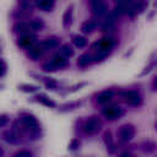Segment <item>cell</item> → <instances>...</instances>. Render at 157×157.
<instances>
[{"label":"cell","instance_id":"cell-1","mask_svg":"<svg viewBox=\"0 0 157 157\" xmlns=\"http://www.w3.org/2000/svg\"><path fill=\"white\" fill-rule=\"evenodd\" d=\"M102 128V121L98 117L93 115V117H90L85 124H83V131L88 135H94L97 134Z\"/></svg>","mask_w":157,"mask_h":157},{"label":"cell","instance_id":"cell-2","mask_svg":"<svg viewBox=\"0 0 157 157\" xmlns=\"http://www.w3.org/2000/svg\"><path fill=\"white\" fill-rule=\"evenodd\" d=\"M102 114L105 119L108 120H117L119 118H121L124 115V109L120 108L119 105L117 104H113V105H107L103 108L102 110Z\"/></svg>","mask_w":157,"mask_h":157},{"label":"cell","instance_id":"cell-3","mask_svg":"<svg viewBox=\"0 0 157 157\" xmlns=\"http://www.w3.org/2000/svg\"><path fill=\"white\" fill-rule=\"evenodd\" d=\"M135 132H136V130L132 124H124L118 130V137L121 142H129L134 139Z\"/></svg>","mask_w":157,"mask_h":157},{"label":"cell","instance_id":"cell-4","mask_svg":"<svg viewBox=\"0 0 157 157\" xmlns=\"http://www.w3.org/2000/svg\"><path fill=\"white\" fill-rule=\"evenodd\" d=\"M128 104L130 105H140L142 102V97L141 94L136 91V90H128V91H123L119 93Z\"/></svg>","mask_w":157,"mask_h":157},{"label":"cell","instance_id":"cell-5","mask_svg":"<svg viewBox=\"0 0 157 157\" xmlns=\"http://www.w3.org/2000/svg\"><path fill=\"white\" fill-rule=\"evenodd\" d=\"M115 39L113 37H103L102 39H99L98 42H96L92 45V49L98 50V49H113V47L115 45Z\"/></svg>","mask_w":157,"mask_h":157},{"label":"cell","instance_id":"cell-6","mask_svg":"<svg viewBox=\"0 0 157 157\" xmlns=\"http://www.w3.org/2000/svg\"><path fill=\"white\" fill-rule=\"evenodd\" d=\"M36 42V36L31 32H26V33H22L20 34L18 37V40H17V44L22 48H29L31 45H33Z\"/></svg>","mask_w":157,"mask_h":157},{"label":"cell","instance_id":"cell-7","mask_svg":"<svg viewBox=\"0 0 157 157\" xmlns=\"http://www.w3.org/2000/svg\"><path fill=\"white\" fill-rule=\"evenodd\" d=\"M91 9H92V12L94 16L99 17V16H103L107 13L108 9H107V5L103 0H92V4H91Z\"/></svg>","mask_w":157,"mask_h":157},{"label":"cell","instance_id":"cell-8","mask_svg":"<svg viewBox=\"0 0 157 157\" xmlns=\"http://www.w3.org/2000/svg\"><path fill=\"white\" fill-rule=\"evenodd\" d=\"M82 104H83V101H71V102H66V103L61 104L58 108V110L60 113H66V112H71V110L80 108Z\"/></svg>","mask_w":157,"mask_h":157},{"label":"cell","instance_id":"cell-9","mask_svg":"<svg viewBox=\"0 0 157 157\" xmlns=\"http://www.w3.org/2000/svg\"><path fill=\"white\" fill-rule=\"evenodd\" d=\"M60 44V39L58 37H48L47 39H44L43 42L39 43V45L42 47L43 50H48V49H54L56 47H59Z\"/></svg>","mask_w":157,"mask_h":157},{"label":"cell","instance_id":"cell-10","mask_svg":"<svg viewBox=\"0 0 157 157\" xmlns=\"http://www.w3.org/2000/svg\"><path fill=\"white\" fill-rule=\"evenodd\" d=\"M72 15H74V5H70L66 7L64 15H63V26L65 29H69L72 23Z\"/></svg>","mask_w":157,"mask_h":157},{"label":"cell","instance_id":"cell-11","mask_svg":"<svg viewBox=\"0 0 157 157\" xmlns=\"http://www.w3.org/2000/svg\"><path fill=\"white\" fill-rule=\"evenodd\" d=\"M43 53H44V50L42 49V47L38 44V45H31L29 48H28V56H29V59L31 60H33V61H37V60H39L40 58H42V55H43Z\"/></svg>","mask_w":157,"mask_h":157},{"label":"cell","instance_id":"cell-12","mask_svg":"<svg viewBox=\"0 0 157 157\" xmlns=\"http://www.w3.org/2000/svg\"><path fill=\"white\" fill-rule=\"evenodd\" d=\"M34 101L40 103V104H43V105H45V107H48V108H55L56 107L55 102L52 98H49L47 94H44V93H38L37 96H34Z\"/></svg>","mask_w":157,"mask_h":157},{"label":"cell","instance_id":"cell-13","mask_svg":"<svg viewBox=\"0 0 157 157\" xmlns=\"http://www.w3.org/2000/svg\"><path fill=\"white\" fill-rule=\"evenodd\" d=\"M98 27V21L97 20H94V18H92V20H87V21H85V22H82V25H81V32L82 33H92L96 28Z\"/></svg>","mask_w":157,"mask_h":157},{"label":"cell","instance_id":"cell-14","mask_svg":"<svg viewBox=\"0 0 157 157\" xmlns=\"http://www.w3.org/2000/svg\"><path fill=\"white\" fill-rule=\"evenodd\" d=\"M103 141H104V145L107 147V151L112 155L114 153L115 151V144L113 141V137H112V132L110 131H105L104 135H103Z\"/></svg>","mask_w":157,"mask_h":157},{"label":"cell","instance_id":"cell-15","mask_svg":"<svg viewBox=\"0 0 157 157\" xmlns=\"http://www.w3.org/2000/svg\"><path fill=\"white\" fill-rule=\"evenodd\" d=\"M113 91L112 90H104L97 96V102L99 104H107L112 98H113Z\"/></svg>","mask_w":157,"mask_h":157},{"label":"cell","instance_id":"cell-16","mask_svg":"<svg viewBox=\"0 0 157 157\" xmlns=\"http://www.w3.org/2000/svg\"><path fill=\"white\" fill-rule=\"evenodd\" d=\"M92 63H93L92 55L88 54V53L81 54V55L78 56V59H77V65H78L80 67H86V66H88V65L92 64Z\"/></svg>","mask_w":157,"mask_h":157},{"label":"cell","instance_id":"cell-17","mask_svg":"<svg viewBox=\"0 0 157 157\" xmlns=\"http://www.w3.org/2000/svg\"><path fill=\"white\" fill-rule=\"evenodd\" d=\"M50 61L56 66V69H61V67H65L67 65V58H65L64 55H61L59 53L56 55H54V58Z\"/></svg>","mask_w":157,"mask_h":157},{"label":"cell","instance_id":"cell-18","mask_svg":"<svg viewBox=\"0 0 157 157\" xmlns=\"http://www.w3.org/2000/svg\"><path fill=\"white\" fill-rule=\"evenodd\" d=\"M2 137H4V140H5L6 142L12 144V145H15V144L18 142V135L15 132L13 129H12V130H7V131H5V132L2 134Z\"/></svg>","mask_w":157,"mask_h":157},{"label":"cell","instance_id":"cell-19","mask_svg":"<svg viewBox=\"0 0 157 157\" xmlns=\"http://www.w3.org/2000/svg\"><path fill=\"white\" fill-rule=\"evenodd\" d=\"M140 147H141V150H142L145 153H152V152H155V150H156V144H155L153 141H151V140H146V141L141 142Z\"/></svg>","mask_w":157,"mask_h":157},{"label":"cell","instance_id":"cell-20","mask_svg":"<svg viewBox=\"0 0 157 157\" xmlns=\"http://www.w3.org/2000/svg\"><path fill=\"white\" fill-rule=\"evenodd\" d=\"M37 6L43 11H50L54 6V0H37Z\"/></svg>","mask_w":157,"mask_h":157},{"label":"cell","instance_id":"cell-21","mask_svg":"<svg viewBox=\"0 0 157 157\" xmlns=\"http://www.w3.org/2000/svg\"><path fill=\"white\" fill-rule=\"evenodd\" d=\"M13 31L22 34V33H26V32H29V25L27 22H23V21H20L17 22L15 26H13Z\"/></svg>","mask_w":157,"mask_h":157},{"label":"cell","instance_id":"cell-22","mask_svg":"<svg viewBox=\"0 0 157 157\" xmlns=\"http://www.w3.org/2000/svg\"><path fill=\"white\" fill-rule=\"evenodd\" d=\"M17 88L22 92H26V93H33V92H37L39 90L38 86L36 85H28V83H21L17 86Z\"/></svg>","mask_w":157,"mask_h":157},{"label":"cell","instance_id":"cell-23","mask_svg":"<svg viewBox=\"0 0 157 157\" xmlns=\"http://www.w3.org/2000/svg\"><path fill=\"white\" fill-rule=\"evenodd\" d=\"M28 25L32 31H40L44 27V22L42 18H33L31 22H28Z\"/></svg>","mask_w":157,"mask_h":157},{"label":"cell","instance_id":"cell-24","mask_svg":"<svg viewBox=\"0 0 157 157\" xmlns=\"http://www.w3.org/2000/svg\"><path fill=\"white\" fill-rule=\"evenodd\" d=\"M47 87V90H50V91H55L58 88V82L54 80V78H50V77H40Z\"/></svg>","mask_w":157,"mask_h":157},{"label":"cell","instance_id":"cell-25","mask_svg":"<svg viewBox=\"0 0 157 157\" xmlns=\"http://www.w3.org/2000/svg\"><path fill=\"white\" fill-rule=\"evenodd\" d=\"M59 54L64 55L65 58H70V56L74 55V49L71 48V45H69V44H64V45L60 48Z\"/></svg>","mask_w":157,"mask_h":157},{"label":"cell","instance_id":"cell-26","mask_svg":"<svg viewBox=\"0 0 157 157\" xmlns=\"http://www.w3.org/2000/svg\"><path fill=\"white\" fill-rule=\"evenodd\" d=\"M72 42H74V44H75L76 47H78V48H83V47L87 44L86 38H85L83 36H78V34H76V36L72 37Z\"/></svg>","mask_w":157,"mask_h":157},{"label":"cell","instance_id":"cell-27","mask_svg":"<svg viewBox=\"0 0 157 157\" xmlns=\"http://www.w3.org/2000/svg\"><path fill=\"white\" fill-rule=\"evenodd\" d=\"M155 66H156V59H155V55L152 56V60L145 66V69L141 71V74L139 75V76H145V75H147L148 72H151L153 69H155Z\"/></svg>","mask_w":157,"mask_h":157},{"label":"cell","instance_id":"cell-28","mask_svg":"<svg viewBox=\"0 0 157 157\" xmlns=\"http://www.w3.org/2000/svg\"><path fill=\"white\" fill-rule=\"evenodd\" d=\"M42 70L44 71V72H54V71H56L58 69H56V66L52 63V61H49V63H45V64H43V66H42Z\"/></svg>","mask_w":157,"mask_h":157},{"label":"cell","instance_id":"cell-29","mask_svg":"<svg viewBox=\"0 0 157 157\" xmlns=\"http://www.w3.org/2000/svg\"><path fill=\"white\" fill-rule=\"evenodd\" d=\"M86 85H87V82H80V83H77V85H74L72 87L67 88L65 93H72V92H76V91H78V90H81L82 87H85Z\"/></svg>","mask_w":157,"mask_h":157},{"label":"cell","instance_id":"cell-30","mask_svg":"<svg viewBox=\"0 0 157 157\" xmlns=\"http://www.w3.org/2000/svg\"><path fill=\"white\" fill-rule=\"evenodd\" d=\"M80 145H81V142H80L78 139H72L69 144V150L70 151H76V150L80 148Z\"/></svg>","mask_w":157,"mask_h":157},{"label":"cell","instance_id":"cell-31","mask_svg":"<svg viewBox=\"0 0 157 157\" xmlns=\"http://www.w3.org/2000/svg\"><path fill=\"white\" fill-rule=\"evenodd\" d=\"M6 72H7V64L5 63V60H4V59H1V58H0V77L5 76V75H6Z\"/></svg>","mask_w":157,"mask_h":157},{"label":"cell","instance_id":"cell-32","mask_svg":"<svg viewBox=\"0 0 157 157\" xmlns=\"http://www.w3.org/2000/svg\"><path fill=\"white\" fill-rule=\"evenodd\" d=\"M9 120H10V118H9L7 114H0V128L5 126L9 123Z\"/></svg>","mask_w":157,"mask_h":157},{"label":"cell","instance_id":"cell-33","mask_svg":"<svg viewBox=\"0 0 157 157\" xmlns=\"http://www.w3.org/2000/svg\"><path fill=\"white\" fill-rule=\"evenodd\" d=\"M15 156H18V157H31L32 156V152H29V151H18V152H16V155Z\"/></svg>","mask_w":157,"mask_h":157},{"label":"cell","instance_id":"cell-34","mask_svg":"<svg viewBox=\"0 0 157 157\" xmlns=\"http://www.w3.org/2000/svg\"><path fill=\"white\" fill-rule=\"evenodd\" d=\"M152 90L156 91V77H153V80H152Z\"/></svg>","mask_w":157,"mask_h":157},{"label":"cell","instance_id":"cell-35","mask_svg":"<svg viewBox=\"0 0 157 157\" xmlns=\"http://www.w3.org/2000/svg\"><path fill=\"white\" fill-rule=\"evenodd\" d=\"M2 155H4V150L0 147V156H2Z\"/></svg>","mask_w":157,"mask_h":157},{"label":"cell","instance_id":"cell-36","mask_svg":"<svg viewBox=\"0 0 157 157\" xmlns=\"http://www.w3.org/2000/svg\"><path fill=\"white\" fill-rule=\"evenodd\" d=\"M4 87H5V86H4V85H2V83H0V90H2V88H4Z\"/></svg>","mask_w":157,"mask_h":157}]
</instances>
